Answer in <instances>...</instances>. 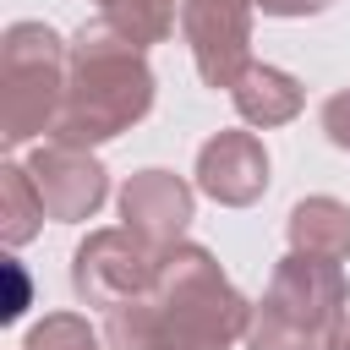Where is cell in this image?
Listing matches in <instances>:
<instances>
[{
	"instance_id": "9c48e42d",
	"label": "cell",
	"mask_w": 350,
	"mask_h": 350,
	"mask_svg": "<svg viewBox=\"0 0 350 350\" xmlns=\"http://www.w3.org/2000/svg\"><path fill=\"white\" fill-rule=\"evenodd\" d=\"M262 11H279V16H290V11H317L323 0H257Z\"/></svg>"
},
{
	"instance_id": "ba28073f",
	"label": "cell",
	"mask_w": 350,
	"mask_h": 350,
	"mask_svg": "<svg viewBox=\"0 0 350 350\" xmlns=\"http://www.w3.org/2000/svg\"><path fill=\"white\" fill-rule=\"evenodd\" d=\"M323 126H328V137H334V142H345V148H350V93L328 98V109H323Z\"/></svg>"
},
{
	"instance_id": "277c9868",
	"label": "cell",
	"mask_w": 350,
	"mask_h": 350,
	"mask_svg": "<svg viewBox=\"0 0 350 350\" xmlns=\"http://www.w3.org/2000/svg\"><path fill=\"white\" fill-rule=\"evenodd\" d=\"M290 235H295V246H301L306 257L334 262L339 252H350V213H345L339 202H328V197L301 202L295 219H290Z\"/></svg>"
},
{
	"instance_id": "5b68a950",
	"label": "cell",
	"mask_w": 350,
	"mask_h": 350,
	"mask_svg": "<svg viewBox=\"0 0 350 350\" xmlns=\"http://www.w3.org/2000/svg\"><path fill=\"white\" fill-rule=\"evenodd\" d=\"M235 104H241V115L246 120H290L295 109H301V88L284 77V71H268V66H252L246 77H241V88H235Z\"/></svg>"
},
{
	"instance_id": "30bf717a",
	"label": "cell",
	"mask_w": 350,
	"mask_h": 350,
	"mask_svg": "<svg viewBox=\"0 0 350 350\" xmlns=\"http://www.w3.org/2000/svg\"><path fill=\"white\" fill-rule=\"evenodd\" d=\"M328 350H350V323H339V334L328 339Z\"/></svg>"
},
{
	"instance_id": "7a4b0ae2",
	"label": "cell",
	"mask_w": 350,
	"mask_h": 350,
	"mask_svg": "<svg viewBox=\"0 0 350 350\" xmlns=\"http://www.w3.org/2000/svg\"><path fill=\"white\" fill-rule=\"evenodd\" d=\"M186 33L197 66L213 88L235 82L246 66V0H186Z\"/></svg>"
},
{
	"instance_id": "6da1fadb",
	"label": "cell",
	"mask_w": 350,
	"mask_h": 350,
	"mask_svg": "<svg viewBox=\"0 0 350 350\" xmlns=\"http://www.w3.org/2000/svg\"><path fill=\"white\" fill-rule=\"evenodd\" d=\"M345 301V279L323 257H290L273 279V301L252 323V350H317V328Z\"/></svg>"
},
{
	"instance_id": "52a82bcc",
	"label": "cell",
	"mask_w": 350,
	"mask_h": 350,
	"mask_svg": "<svg viewBox=\"0 0 350 350\" xmlns=\"http://www.w3.org/2000/svg\"><path fill=\"white\" fill-rule=\"evenodd\" d=\"M109 11L131 16V33L137 38H159L175 16V0H109Z\"/></svg>"
},
{
	"instance_id": "8992f818",
	"label": "cell",
	"mask_w": 350,
	"mask_h": 350,
	"mask_svg": "<svg viewBox=\"0 0 350 350\" xmlns=\"http://www.w3.org/2000/svg\"><path fill=\"white\" fill-rule=\"evenodd\" d=\"M126 219L148 224V230H180L186 224V191L170 180V175H148L142 186L126 191Z\"/></svg>"
},
{
	"instance_id": "3957f363",
	"label": "cell",
	"mask_w": 350,
	"mask_h": 350,
	"mask_svg": "<svg viewBox=\"0 0 350 350\" xmlns=\"http://www.w3.org/2000/svg\"><path fill=\"white\" fill-rule=\"evenodd\" d=\"M262 153L252 137H219L202 148V186L224 202H252L262 191Z\"/></svg>"
}]
</instances>
